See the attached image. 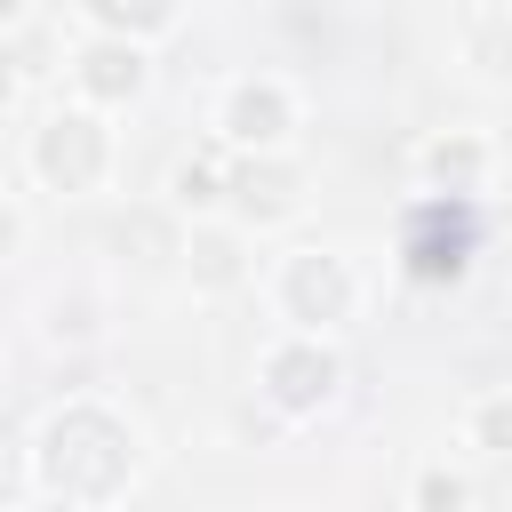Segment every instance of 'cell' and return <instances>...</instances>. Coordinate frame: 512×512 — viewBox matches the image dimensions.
Masks as SVG:
<instances>
[{
    "label": "cell",
    "instance_id": "obj_2",
    "mask_svg": "<svg viewBox=\"0 0 512 512\" xmlns=\"http://www.w3.org/2000/svg\"><path fill=\"white\" fill-rule=\"evenodd\" d=\"M40 160H48V176L88 184V176H96V128H88V120H56L48 144H40Z\"/></svg>",
    "mask_w": 512,
    "mask_h": 512
},
{
    "label": "cell",
    "instance_id": "obj_7",
    "mask_svg": "<svg viewBox=\"0 0 512 512\" xmlns=\"http://www.w3.org/2000/svg\"><path fill=\"white\" fill-rule=\"evenodd\" d=\"M88 80H96L104 96H120V88H136V56H112V48H104V56H88Z\"/></svg>",
    "mask_w": 512,
    "mask_h": 512
},
{
    "label": "cell",
    "instance_id": "obj_4",
    "mask_svg": "<svg viewBox=\"0 0 512 512\" xmlns=\"http://www.w3.org/2000/svg\"><path fill=\"white\" fill-rule=\"evenodd\" d=\"M456 264H464V216H448V232H440V208H432L424 232H416V272L440 280V272H456Z\"/></svg>",
    "mask_w": 512,
    "mask_h": 512
},
{
    "label": "cell",
    "instance_id": "obj_9",
    "mask_svg": "<svg viewBox=\"0 0 512 512\" xmlns=\"http://www.w3.org/2000/svg\"><path fill=\"white\" fill-rule=\"evenodd\" d=\"M488 440H512V408H488Z\"/></svg>",
    "mask_w": 512,
    "mask_h": 512
},
{
    "label": "cell",
    "instance_id": "obj_5",
    "mask_svg": "<svg viewBox=\"0 0 512 512\" xmlns=\"http://www.w3.org/2000/svg\"><path fill=\"white\" fill-rule=\"evenodd\" d=\"M232 128H240V136H280V96H272V88H248V96L232 104Z\"/></svg>",
    "mask_w": 512,
    "mask_h": 512
},
{
    "label": "cell",
    "instance_id": "obj_3",
    "mask_svg": "<svg viewBox=\"0 0 512 512\" xmlns=\"http://www.w3.org/2000/svg\"><path fill=\"white\" fill-rule=\"evenodd\" d=\"M272 384H280V400L304 408V400H320V392L336 384V360H328V352H280V360H272Z\"/></svg>",
    "mask_w": 512,
    "mask_h": 512
},
{
    "label": "cell",
    "instance_id": "obj_8",
    "mask_svg": "<svg viewBox=\"0 0 512 512\" xmlns=\"http://www.w3.org/2000/svg\"><path fill=\"white\" fill-rule=\"evenodd\" d=\"M240 200H248V208H280V200H288V176H280V168H264V176L248 168V176H240Z\"/></svg>",
    "mask_w": 512,
    "mask_h": 512
},
{
    "label": "cell",
    "instance_id": "obj_1",
    "mask_svg": "<svg viewBox=\"0 0 512 512\" xmlns=\"http://www.w3.org/2000/svg\"><path fill=\"white\" fill-rule=\"evenodd\" d=\"M48 472L80 480V488H112L120 480V432L104 416H64L56 440H48Z\"/></svg>",
    "mask_w": 512,
    "mask_h": 512
},
{
    "label": "cell",
    "instance_id": "obj_6",
    "mask_svg": "<svg viewBox=\"0 0 512 512\" xmlns=\"http://www.w3.org/2000/svg\"><path fill=\"white\" fill-rule=\"evenodd\" d=\"M296 304H304V312H336V304H344V280H336L328 264H304V272H296Z\"/></svg>",
    "mask_w": 512,
    "mask_h": 512
}]
</instances>
